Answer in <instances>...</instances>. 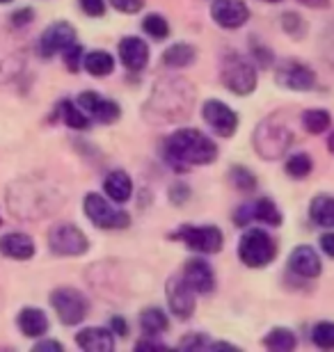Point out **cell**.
I'll list each match as a JSON object with an SVG mask.
<instances>
[{
    "mask_svg": "<svg viewBox=\"0 0 334 352\" xmlns=\"http://www.w3.org/2000/svg\"><path fill=\"white\" fill-rule=\"evenodd\" d=\"M165 156L179 172L190 165H209L218 158V146L211 138L195 129H181L172 133L165 142Z\"/></svg>",
    "mask_w": 334,
    "mask_h": 352,
    "instance_id": "obj_1",
    "label": "cell"
},
{
    "mask_svg": "<svg viewBox=\"0 0 334 352\" xmlns=\"http://www.w3.org/2000/svg\"><path fill=\"white\" fill-rule=\"evenodd\" d=\"M195 89L181 78H169L156 85L149 98L147 108H152V117L156 122H179L186 119L193 110Z\"/></svg>",
    "mask_w": 334,
    "mask_h": 352,
    "instance_id": "obj_2",
    "label": "cell"
},
{
    "mask_svg": "<svg viewBox=\"0 0 334 352\" xmlns=\"http://www.w3.org/2000/svg\"><path fill=\"white\" fill-rule=\"evenodd\" d=\"M7 199H10L12 213L17 217H23V220H39V217L53 213L60 204L55 188L34 183L32 179L14 183Z\"/></svg>",
    "mask_w": 334,
    "mask_h": 352,
    "instance_id": "obj_3",
    "label": "cell"
},
{
    "mask_svg": "<svg viewBox=\"0 0 334 352\" xmlns=\"http://www.w3.org/2000/svg\"><path fill=\"white\" fill-rule=\"evenodd\" d=\"M252 142L261 158L275 160L291 146V142H293V133H291L289 126L280 122L277 117H268L266 122H261L257 126Z\"/></svg>",
    "mask_w": 334,
    "mask_h": 352,
    "instance_id": "obj_4",
    "label": "cell"
},
{
    "mask_svg": "<svg viewBox=\"0 0 334 352\" xmlns=\"http://www.w3.org/2000/svg\"><path fill=\"white\" fill-rule=\"evenodd\" d=\"M238 256L250 267H266L277 256V245L264 229H250L238 243Z\"/></svg>",
    "mask_w": 334,
    "mask_h": 352,
    "instance_id": "obj_5",
    "label": "cell"
},
{
    "mask_svg": "<svg viewBox=\"0 0 334 352\" xmlns=\"http://www.w3.org/2000/svg\"><path fill=\"white\" fill-rule=\"evenodd\" d=\"M220 76H222V85L238 96L252 94L254 87H257V72H254V67L236 53L225 58L222 74Z\"/></svg>",
    "mask_w": 334,
    "mask_h": 352,
    "instance_id": "obj_6",
    "label": "cell"
},
{
    "mask_svg": "<svg viewBox=\"0 0 334 352\" xmlns=\"http://www.w3.org/2000/svg\"><path fill=\"white\" fill-rule=\"evenodd\" d=\"M51 305L55 309V314H58L60 322H65V325H78V322H83L87 318V311H90V302L87 298L76 291V288H58V291L51 293Z\"/></svg>",
    "mask_w": 334,
    "mask_h": 352,
    "instance_id": "obj_7",
    "label": "cell"
},
{
    "mask_svg": "<svg viewBox=\"0 0 334 352\" xmlns=\"http://www.w3.org/2000/svg\"><path fill=\"white\" fill-rule=\"evenodd\" d=\"M85 215H87L92 224L98 229H126L131 224L129 213L110 206V204L96 192H90L85 197Z\"/></svg>",
    "mask_w": 334,
    "mask_h": 352,
    "instance_id": "obj_8",
    "label": "cell"
},
{
    "mask_svg": "<svg viewBox=\"0 0 334 352\" xmlns=\"http://www.w3.org/2000/svg\"><path fill=\"white\" fill-rule=\"evenodd\" d=\"M48 248L58 256H81L90 250L87 236L74 224H55L48 231Z\"/></svg>",
    "mask_w": 334,
    "mask_h": 352,
    "instance_id": "obj_9",
    "label": "cell"
},
{
    "mask_svg": "<svg viewBox=\"0 0 334 352\" xmlns=\"http://www.w3.org/2000/svg\"><path fill=\"white\" fill-rule=\"evenodd\" d=\"M176 241H183L190 250L200 252V254H216L222 250V231L218 227H181L176 234H172Z\"/></svg>",
    "mask_w": 334,
    "mask_h": 352,
    "instance_id": "obj_10",
    "label": "cell"
},
{
    "mask_svg": "<svg viewBox=\"0 0 334 352\" xmlns=\"http://www.w3.org/2000/svg\"><path fill=\"white\" fill-rule=\"evenodd\" d=\"M202 115H204V122L209 124V129L222 138H231L238 129L236 112H233L227 103L216 101V98H211V101L204 103Z\"/></svg>",
    "mask_w": 334,
    "mask_h": 352,
    "instance_id": "obj_11",
    "label": "cell"
},
{
    "mask_svg": "<svg viewBox=\"0 0 334 352\" xmlns=\"http://www.w3.org/2000/svg\"><path fill=\"white\" fill-rule=\"evenodd\" d=\"M252 220L270 224V227H280L282 213H280V208L275 206L273 199L261 197V199H257L254 204H245V206H240L236 210V215H233V222H236L238 227H245V224H250Z\"/></svg>",
    "mask_w": 334,
    "mask_h": 352,
    "instance_id": "obj_12",
    "label": "cell"
},
{
    "mask_svg": "<svg viewBox=\"0 0 334 352\" xmlns=\"http://www.w3.org/2000/svg\"><path fill=\"white\" fill-rule=\"evenodd\" d=\"M71 44H76V30L65 21L48 25L39 39V53L44 58H53L55 53H65Z\"/></svg>",
    "mask_w": 334,
    "mask_h": 352,
    "instance_id": "obj_13",
    "label": "cell"
},
{
    "mask_svg": "<svg viewBox=\"0 0 334 352\" xmlns=\"http://www.w3.org/2000/svg\"><path fill=\"white\" fill-rule=\"evenodd\" d=\"M211 16L220 28L236 30L250 19V10H247L243 0H216L211 5Z\"/></svg>",
    "mask_w": 334,
    "mask_h": 352,
    "instance_id": "obj_14",
    "label": "cell"
},
{
    "mask_svg": "<svg viewBox=\"0 0 334 352\" xmlns=\"http://www.w3.org/2000/svg\"><path fill=\"white\" fill-rule=\"evenodd\" d=\"M277 85L286 87V89H295V91H307V89H314L316 76L309 67L291 60V62H284V65L277 69Z\"/></svg>",
    "mask_w": 334,
    "mask_h": 352,
    "instance_id": "obj_15",
    "label": "cell"
},
{
    "mask_svg": "<svg viewBox=\"0 0 334 352\" xmlns=\"http://www.w3.org/2000/svg\"><path fill=\"white\" fill-rule=\"evenodd\" d=\"M78 105L101 124L117 122L119 115H122V108H119L115 101H110V98H101L96 91H83V94L78 96Z\"/></svg>",
    "mask_w": 334,
    "mask_h": 352,
    "instance_id": "obj_16",
    "label": "cell"
},
{
    "mask_svg": "<svg viewBox=\"0 0 334 352\" xmlns=\"http://www.w3.org/2000/svg\"><path fill=\"white\" fill-rule=\"evenodd\" d=\"M195 291L190 288L186 281L181 279H169L167 281V302H169V309L176 318L186 320L193 316L195 311Z\"/></svg>",
    "mask_w": 334,
    "mask_h": 352,
    "instance_id": "obj_17",
    "label": "cell"
},
{
    "mask_svg": "<svg viewBox=\"0 0 334 352\" xmlns=\"http://www.w3.org/2000/svg\"><path fill=\"white\" fill-rule=\"evenodd\" d=\"M183 281L193 288L195 293H211L216 288V274L213 267L202 261V258H193L183 265Z\"/></svg>",
    "mask_w": 334,
    "mask_h": 352,
    "instance_id": "obj_18",
    "label": "cell"
},
{
    "mask_svg": "<svg viewBox=\"0 0 334 352\" xmlns=\"http://www.w3.org/2000/svg\"><path fill=\"white\" fill-rule=\"evenodd\" d=\"M289 265L298 277H307V279H314L321 274L323 265H321V258H318L316 250L309 248V245H300L291 252L289 256Z\"/></svg>",
    "mask_w": 334,
    "mask_h": 352,
    "instance_id": "obj_19",
    "label": "cell"
},
{
    "mask_svg": "<svg viewBox=\"0 0 334 352\" xmlns=\"http://www.w3.org/2000/svg\"><path fill=\"white\" fill-rule=\"evenodd\" d=\"M119 60L129 72H142L149 60V46L140 37H124L119 41Z\"/></svg>",
    "mask_w": 334,
    "mask_h": 352,
    "instance_id": "obj_20",
    "label": "cell"
},
{
    "mask_svg": "<svg viewBox=\"0 0 334 352\" xmlns=\"http://www.w3.org/2000/svg\"><path fill=\"white\" fill-rule=\"evenodd\" d=\"M76 343L87 352H110L115 348L112 332H108V329H103V327L81 329V332L76 334Z\"/></svg>",
    "mask_w": 334,
    "mask_h": 352,
    "instance_id": "obj_21",
    "label": "cell"
},
{
    "mask_svg": "<svg viewBox=\"0 0 334 352\" xmlns=\"http://www.w3.org/2000/svg\"><path fill=\"white\" fill-rule=\"evenodd\" d=\"M0 252L10 258H17V261H28V258L34 256V243L30 236L14 231V234L0 238Z\"/></svg>",
    "mask_w": 334,
    "mask_h": 352,
    "instance_id": "obj_22",
    "label": "cell"
},
{
    "mask_svg": "<svg viewBox=\"0 0 334 352\" xmlns=\"http://www.w3.org/2000/svg\"><path fill=\"white\" fill-rule=\"evenodd\" d=\"M103 190L115 204H126L131 199V195H133V183H131L129 174H126V172L115 170V172H110L108 176H105Z\"/></svg>",
    "mask_w": 334,
    "mask_h": 352,
    "instance_id": "obj_23",
    "label": "cell"
},
{
    "mask_svg": "<svg viewBox=\"0 0 334 352\" xmlns=\"http://www.w3.org/2000/svg\"><path fill=\"white\" fill-rule=\"evenodd\" d=\"M19 327H21V332H23L25 336L37 339V336L46 334L48 318H46V314L41 311V309H23V311L19 314Z\"/></svg>",
    "mask_w": 334,
    "mask_h": 352,
    "instance_id": "obj_24",
    "label": "cell"
},
{
    "mask_svg": "<svg viewBox=\"0 0 334 352\" xmlns=\"http://www.w3.org/2000/svg\"><path fill=\"white\" fill-rule=\"evenodd\" d=\"M309 217L318 227H334V197L330 195H318L311 199Z\"/></svg>",
    "mask_w": 334,
    "mask_h": 352,
    "instance_id": "obj_25",
    "label": "cell"
},
{
    "mask_svg": "<svg viewBox=\"0 0 334 352\" xmlns=\"http://www.w3.org/2000/svg\"><path fill=\"white\" fill-rule=\"evenodd\" d=\"M195 58H197L195 48L190 44H183V41H179V44H172L165 53H163V65L172 67V69H183V67L193 65Z\"/></svg>",
    "mask_w": 334,
    "mask_h": 352,
    "instance_id": "obj_26",
    "label": "cell"
},
{
    "mask_svg": "<svg viewBox=\"0 0 334 352\" xmlns=\"http://www.w3.org/2000/svg\"><path fill=\"white\" fill-rule=\"evenodd\" d=\"M140 327L147 336H156V334L165 332V329L169 327V320H167V316L163 309L149 307L140 314Z\"/></svg>",
    "mask_w": 334,
    "mask_h": 352,
    "instance_id": "obj_27",
    "label": "cell"
},
{
    "mask_svg": "<svg viewBox=\"0 0 334 352\" xmlns=\"http://www.w3.org/2000/svg\"><path fill=\"white\" fill-rule=\"evenodd\" d=\"M85 69H87V74L96 76V78H103V76H110L115 72V60H112L110 53L105 51H92L85 55L83 60Z\"/></svg>",
    "mask_w": 334,
    "mask_h": 352,
    "instance_id": "obj_28",
    "label": "cell"
},
{
    "mask_svg": "<svg viewBox=\"0 0 334 352\" xmlns=\"http://www.w3.org/2000/svg\"><path fill=\"white\" fill-rule=\"evenodd\" d=\"M295 334L286 327H275L264 339V346L273 352H291L295 348Z\"/></svg>",
    "mask_w": 334,
    "mask_h": 352,
    "instance_id": "obj_29",
    "label": "cell"
},
{
    "mask_svg": "<svg viewBox=\"0 0 334 352\" xmlns=\"http://www.w3.org/2000/svg\"><path fill=\"white\" fill-rule=\"evenodd\" d=\"M332 117L328 110H307L302 115V126L307 129L311 135H318V133H325L330 129Z\"/></svg>",
    "mask_w": 334,
    "mask_h": 352,
    "instance_id": "obj_30",
    "label": "cell"
},
{
    "mask_svg": "<svg viewBox=\"0 0 334 352\" xmlns=\"http://www.w3.org/2000/svg\"><path fill=\"white\" fill-rule=\"evenodd\" d=\"M60 112H62L65 124L71 126V129L83 131V129H87V126H90V119H87V115H83V108H76L71 101H62L60 103Z\"/></svg>",
    "mask_w": 334,
    "mask_h": 352,
    "instance_id": "obj_31",
    "label": "cell"
},
{
    "mask_svg": "<svg viewBox=\"0 0 334 352\" xmlns=\"http://www.w3.org/2000/svg\"><path fill=\"white\" fill-rule=\"evenodd\" d=\"M142 30L154 39L169 37V23L160 16V14H149V16H145V21H142Z\"/></svg>",
    "mask_w": 334,
    "mask_h": 352,
    "instance_id": "obj_32",
    "label": "cell"
},
{
    "mask_svg": "<svg viewBox=\"0 0 334 352\" xmlns=\"http://www.w3.org/2000/svg\"><path fill=\"white\" fill-rule=\"evenodd\" d=\"M311 170H314V163H311L307 153H295L286 160V174L293 176V179H304V176L311 174Z\"/></svg>",
    "mask_w": 334,
    "mask_h": 352,
    "instance_id": "obj_33",
    "label": "cell"
},
{
    "mask_svg": "<svg viewBox=\"0 0 334 352\" xmlns=\"http://www.w3.org/2000/svg\"><path fill=\"white\" fill-rule=\"evenodd\" d=\"M282 28H284V32L291 34L293 39H300L307 34V23H304V19L300 16V14H295V12H286L282 16Z\"/></svg>",
    "mask_w": 334,
    "mask_h": 352,
    "instance_id": "obj_34",
    "label": "cell"
},
{
    "mask_svg": "<svg viewBox=\"0 0 334 352\" xmlns=\"http://www.w3.org/2000/svg\"><path fill=\"white\" fill-rule=\"evenodd\" d=\"M311 339L318 348L323 350H332L334 348V322H318L311 332Z\"/></svg>",
    "mask_w": 334,
    "mask_h": 352,
    "instance_id": "obj_35",
    "label": "cell"
},
{
    "mask_svg": "<svg viewBox=\"0 0 334 352\" xmlns=\"http://www.w3.org/2000/svg\"><path fill=\"white\" fill-rule=\"evenodd\" d=\"M231 183L238 190H254L257 188V176L245 167H231Z\"/></svg>",
    "mask_w": 334,
    "mask_h": 352,
    "instance_id": "obj_36",
    "label": "cell"
},
{
    "mask_svg": "<svg viewBox=\"0 0 334 352\" xmlns=\"http://www.w3.org/2000/svg\"><path fill=\"white\" fill-rule=\"evenodd\" d=\"M321 53H323V60L328 62V67L334 69V21H332L328 28H325V32H323Z\"/></svg>",
    "mask_w": 334,
    "mask_h": 352,
    "instance_id": "obj_37",
    "label": "cell"
},
{
    "mask_svg": "<svg viewBox=\"0 0 334 352\" xmlns=\"http://www.w3.org/2000/svg\"><path fill=\"white\" fill-rule=\"evenodd\" d=\"M108 3L122 14H138L145 7V0H108Z\"/></svg>",
    "mask_w": 334,
    "mask_h": 352,
    "instance_id": "obj_38",
    "label": "cell"
},
{
    "mask_svg": "<svg viewBox=\"0 0 334 352\" xmlns=\"http://www.w3.org/2000/svg\"><path fill=\"white\" fill-rule=\"evenodd\" d=\"M181 350H206L209 348V341H206V336L202 334H193V336H186L181 343H179Z\"/></svg>",
    "mask_w": 334,
    "mask_h": 352,
    "instance_id": "obj_39",
    "label": "cell"
},
{
    "mask_svg": "<svg viewBox=\"0 0 334 352\" xmlns=\"http://www.w3.org/2000/svg\"><path fill=\"white\" fill-rule=\"evenodd\" d=\"M81 55H83V48L78 44H71L65 51V62L71 72H78V67H81Z\"/></svg>",
    "mask_w": 334,
    "mask_h": 352,
    "instance_id": "obj_40",
    "label": "cell"
},
{
    "mask_svg": "<svg viewBox=\"0 0 334 352\" xmlns=\"http://www.w3.org/2000/svg\"><path fill=\"white\" fill-rule=\"evenodd\" d=\"M81 7L87 16H103V12H105L103 0H81Z\"/></svg>",
    "mask_w": 334,
    "mask_h": 352,
    "instance_id": "obj_41",
    "label": "cell"
},
{
    "mask_svg": "<svg viewBox=\"0 0 334 352\" xmlns=\"http://www.w3.org/2000/svg\"><path fill=\"white\" fill-rule=\"evenodd\" d=\"M188 197H190V190L186 186H174L169 190V199H172V204H176V206H183Z\"/></svg>",
    "mask_w": 334,
    "mask_h": 352,
    "instance_id": "obj_42",
    "label": "cell"
},
{
    "mask_svg": "<svg viewBox=\"0 0 334 352\" xmlns=\"http://www.w3.org/2000/svg\"><path fill=\"white\" fill-rule=\"evenodd\" d=\"M252 48H254V55H257V60H259L261 67H270V65H273V55H270L268 48H261L257 44H254Z\"/></svg>",
    "mask_w": 334,
    "mask_h": 352,
    "instance_id": "obj_43",
    "label": "cell"
},
{
    "mask_svg": "<svg viewBox=\"0 0 334 352\" xmlns=\"http://www.w3.org/2000/svg\"><path fill=\"white\" fill-rule=\"evenodd\" d=\"M32 16H34L32 10H19V12L12 16V21H14V25H25V23H30Z\"/></svg>",
    "mask_w": 334,
    "mask_h": 352,
    "instance_id": "obj_44",
    "label": "cell"
},
{
    "mask_svg": "<svg viewBox=\"0 0 334 352\" xmlns=\"http://www.w3.org/2000/svg\"><path fill=\"white\" fill-rule=\"evenodd\" d=\"M321 250H323L328 256L334 258V234H325V236H321Z\"/></svg>",
    "mask_w": 334,
    "mask_h": 352,
    "instance_id": "obj_45",
    "label": "cell"
},
{
    "mask_svg": "<svg viewBox=\"0 0 334 352\" xmlns=\"http://www.w3.org/2000/svg\"><path fill=\"white\" fill-rule=\"evenodd\" d=\"M34 350L37 352H62V346L58 341H41L34 346Z\"/></svg>",
    "mask_w": 334,
    "mask_h": 352,
    "instance_id": "obj_46",
    "label": "cell"
},
{
    "mask_svg": "<svg viewBox=\"0 0 334 352\" xmlns=\"http://www.w3.org/2000/svg\"><path fill=\"white\" fill-rule=\"evenodd\" d=\"M110 325H112V329H115V332H117L119 336H126V334H129V327H126V322H124L122 316H117V318H112Z\"/></svg>",
    "mask_w": 334,
    "mask_h": 352,
    "instance_id": "obj_47",
    "label": "cell"
},
{
    "mask_svg": "<svg viewBox=\"0 0 334 352\" xmlns=\"http://www.w3.org/2000/svg\"><path fill=\"white\" fill-rule=\"evenodd\" d=\"M300 5H307V7H318V10H325V7H330V0H298Z\"/></svg>",
    "mask_w": 334,
    "mask_h": 352,
    "instance_id": "obj_48",
    "label": "cell"
},
{
    "mask_svg": "<svg viewBox=\"0 0 334 352\" xmlns=\"http://www.w3.org/2000/svg\"><path fill=\"white\" fill-rule=\"evenodd\" d=\"M135 348H138V350H165V346H160V343H154V341H140Z\"/></svg>",
    "mask_w": 334,
    "mask_h": 352,
    "instance_id": "obj_49",
    "label": "cell"
},
{
    "mask_svg": "<svg viewBox=\"0 0 334 352\" xmlns=\"http://www.w3.org/2000/svg\"><path fill=\"white\" fill-rule=\"evenodd\" d=\"M328 149H330V151L334 153V131L330 133V138H328Z\"/></svg>",
    "mask_w": 334,
    "mask_h": 352,
    "instance_id": "obj_50",
    "label": "cell"
},
{
    "mask_svg": "<svg viewBox=\"0 0 334 352\" xmlns=\"http://www.w3.org/2000/svg\"><path fill=\"white\" fill-rule=\"evenodd\" d=\"M264 3H280V0H264Z\"/></svg>",
    "mask_w": 334,
    "mask_h": 352,
    "instance_id": "obj_51",
    "label": "cell"
},
{
    "mask_svg": "<svg viewBox=\"0 0 334 352\" xmlns=\"http://www.w3.org/2000/svg\"><path fill=\"white\" fill-rule=\"evenodd\" d=\"M0 3H12V0H0Z\"/></svg>",
    "mask_w": 334,
    "mask_h": 352,
    "instance_id": "obj_52",
    "label": "cell"
}]
</instances>
